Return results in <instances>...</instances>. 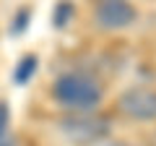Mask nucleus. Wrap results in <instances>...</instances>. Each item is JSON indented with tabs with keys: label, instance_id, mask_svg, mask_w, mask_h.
<instances>
[{
	"label": "nucleus",
	"instance_id": "0eeeda50",
	"mask_svg": "<svg viewBox=\"0 0 156 146\" xmlns=\"http://www.w3.org/2000/svg\"><path fill=\"white\" fill-rule=\"evenodd\" d=\"M8 128H11V110L3 99H0V144L8 141Z\"/></svg>",
	"mask_w": 156,
	"mask_h": 146
},
{
	"label": "nucleus",
	"instance_id": "20e7f679",
	"mask_svg": "<svg viewBox=\"0 0 156 146\" xmlns=\"http://www.w3.org/2000/svg\"><path fill=\"white\" fill-rule=\"evenodd\" d=\"M117 107L130 120H156V89L133 86L120 94Z\"/></svg>",
	"mask_w": 156,
	"mask_h": 146
},
{
	"label": "nucleus",
	"instance_id": "6e6552de",
	"mask_svg": "<svg viewBox=\"0 0 156 146\" xmlns=\"http://www.w3.org/2000/svg\"><path fill=\"white\" fill-rule=\"evenodd\" d=\"M26 18H31V11H21L16 18H13V26H11V31L13 34H21L23 29H26Z\"/></svg>",
	"mask_w": 156,
	"mask_h": 146
},
{
	"label": "nucleus",
	"instance_id": "f03ea898",
	"mask_svg": "<svg viewBox=\"0 0 156 146\" xmlns=\"http://www.w3.org/2000/svg\"><path fill=\"white\" fill-rule=\"evenodd\" d=\"M60 133L70 144L91 146V144H99L109 133V120L96 112H76L60 120Z\"/></svg>",
	"mask_w": 156,
	"mask_h": 146
},
{
	"label": "nucleus",
	"instance_id": "1a4fd4ad",
	"mask_svg": "<svg viewBox=\"0 0 156 146\" xmlns=\"http://www.w3.org/2000/svg\"><path fill=\"white\" fill-rule=\"evenodd\" d=\"M104 146H133V144H125V141H112V144H104Z\"/></svg>",
	"mask_w": 156,
	"mask_h": 146
},
{
	"label": "nucleus",
	"instance_id": "423d86ee",
	"mask_svg": "<svg viewBox=\"0 0 156 146\" xmlns=\"http://www.w3.org/2000/svg\"><path fill=\"white\" fill-rule=\"evenodd\" d=\"M73 13H76V11H73V3L60 0V3H57V8H55V13H52V24H55L57 29H62V26L73 18Z\"/></svg>",
	"mask_w": 156,
	"mask_h": 146
},
{
	"label": "nucleus",
	"instance_id": "f257e3e1",
	"mask_svg": "<svg viewBox=\"0 0 156 146\" xmlns=\"http://www.w3.org/2000/svg\"><path fill=\"white\" fill-rule=\"evenodd\" d=\"M52 97L60 107L70 115L76 112H96V107L104 99V86L83 71H68L52 86Z\"/></svg>",
	"mask_w": 156,
	"mask_h": 146
},
{
	"label": "nucleus",
	"instance_id": "9d476101",
	"mask_svg": "<svg viewBox=\"0 0 156 146\" xmlns=\"http://www.w3.org/2000/svg\"><path fill=\"white\" fill-rule=\"evenodd\" d=\"M0 146H13V144H11V138H8V141H3V144H0Z\"/></svg>",
	"mask_w": 156,
	"mask_h": 146
},
{
	"label": "nucleus",
	"instance_id": "7ed1b4c3",
	"mask_svg": "<svg viewBox=\"0 0 156 146\" xmlns=\"http://www.w3.org/2000/svg\"><path fill=\"white\" fill-rule=\"evenodd\" d=\"M138 11L130 0H96L94 3V21L104 31H122L133 26Z\"/></svg>",
	"mask_w": 156,
	"mask_h": 146
},
{
	"label": "nucleus",
	"instance_id": "39448f33",
	"mask_svg": "<svg viewBox=\"0 0 156 146\" xmlns=\"http://www.w3.org/2000/svg\"><path fill=\"white\" fill-rule=\"evenodd\" d=\"M37 68H39V57L37 55H23L21 60L16 63V68H13V84L16 86H26L29 81L34 78Z\"/></svg>",
	"mask_w": 156,
	"mask_h": 146
}]
</instances>
